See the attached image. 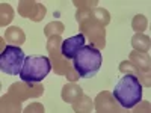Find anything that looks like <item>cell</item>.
<instances>
[{
    "mask_svg": "<svg viewBox=\"0 0 151 113\" xmlns=\"http://www.w3.org/2000/svg\"><path fill=\"white\" fill-rule=\"evenodd\" d=\"M113 98L124 109H132L142 99V84L133 74H125L113 87Z\"/></svg>",
    "mask_w": 151,
    "mask_h": 113,
    "instance_id": "cell-1",
    "label": "cell"
},
{
    "mask_svg": "<svg viewBox=\"0 0 151 113\" xmlns=\"http://www.w3.org/2000/svg\"><path fill=\"white\" fill-rule=\"evenodd\" d=\"M103 64V56L92 45H85L73 59L74 69L79 72L82 79H91L100 71Z\"/></svg>",
    "mask_w": 151,
    "mask_h": 113,
    "instance_id": "cell-2",
    "label": "cell"
},
{
    "mask_svg": "<svg viewBox=\"0 0 151 113\" xmlns=\"http://www.w3.org/2000/svg\"><path fill=\"white\" fill-rule=\"evenodd\" d=\"M50 69H52V65H50V60L45 56H27L26 60H24L23 69L20 72V79L21 82H26L27 84H36L42 82Z\"/></svg>",
    "mask_w": 151,
    "mask_h": 113,
    "instance_id": "cell-3",
    "label": "cell"
},
{
    "mask_svg": "<svg viewBox=\"0 0 151 113\" xmlns=\"http://www.w3.org/2000/svg\"><path fill=\"white\" fill-rule=\"evenodd\" d=\"M24 60H26V54L20 47L8 45L0 54V71L9 75H20Z\"/></svg>",
    "mask_w": 151,
    "mask_h": 113,
    "instance_id": "cell-4",
    "label": "cell"
},
{
    "mask_svg": "<svg viewBox=\"0 0 151 113\" xmlns=\"http://www.w3.org/2000/svg\"><path fill=\"white\" fill-rule=\"evenodd\" d=\"M83 47H85V36L82 33H79L76 36H71V38L64 39L62 47H60V51H62V54H64V57L74 59L76 54H77Z\"/></svg>",
    "mask_w": 151,
    "mask_h": 113,
    "instance_id": "cell-5",
    "label": "cell"
}]
</instances>
